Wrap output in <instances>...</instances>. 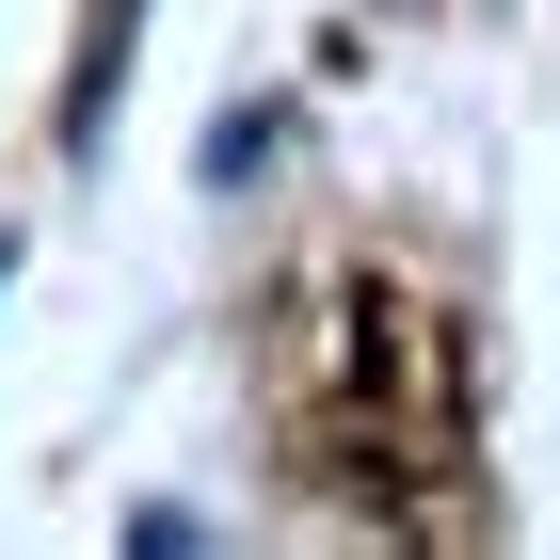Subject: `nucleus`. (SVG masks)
<instances>
[{
    "label": "nucleus",
    "mask_w": 560,
    "mask_h": 560,
    "mask_svg": "<svg viewBox=\"0 0 560 560\" xmlns=\"http://www.w3.org/2000/svg\"><path fill=\"white\" fill-rule=\"evenodd\" d=\"M129 16H144V0H96V16H81V65H65V144H96V113H113V48H129Z\"/></svg>",
    "instance_id": "obj_1"
}]
</instances>
